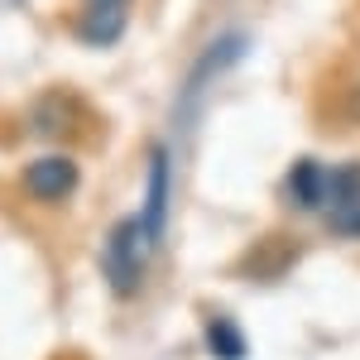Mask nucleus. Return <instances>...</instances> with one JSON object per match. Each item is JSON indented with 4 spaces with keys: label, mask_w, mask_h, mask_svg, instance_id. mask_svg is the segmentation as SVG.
Listing matches in <instances>:
<instances>
[{
    "label": "nucleus",
    "mask_w": 360,
    "mask_h": 360,
    "mask_svg": "<svg viewBox=\"0 0 360 360\" xmlns=\"http://www.w3.org/2000/svg\"><path fill=\"white\" fill-rule=\"evenodd\" d=\"M341 207H360V164H332V212Z\"/></svg>",
    "instance_id": "nucleus-9"
},
{
    "label": "nucleus",
    "mask_w": 360,
    "mask_h": 360,
    "mask_svg": "<svg viewBox=\"0 0 360 360\" xmlns=\"http://www.w3.org/2000/svg\"><path fill=\"white\" fill-rule=\"evenodd\" d=\"M322 226L332 231L336 240H360V207H341L332 217H322Z\"/></svg>",
    "instance_id": "nucleus-10"
},
{
    "label": "nucleus",
    "mask_w": 360,
    "mask_h": 360,
    "mask_svg": "<svg viewBox=\"0 0 360 360\" xmlns=\"http://www.w3.org/2000/svg\"><path fill=\"white\" fill-rule=\"evenodd\" d=\"M245 53H250V34L245 29H221L217 39H207V49L193 58V68H188V77H183V106H193L197 96L217 82V77H226Z\"/></svg>",
    "instance_id": "nucleus-4"
},
{
    "label": "nucleus",
    "mask_w": 360,
    "mask_h": 360,
    "mask_svg": "<svg viewBox=\"0 0 360 360\" xmlns=\"http://www.w3.org/2000/svg\"><path fill=\"white\" fill-rule=\"evenodd\" d=\"M29 130H34L39 139H63L68 130H72V106L58 101V96H39L34 111H29Z\"/></svg>",
    "instance_id": "nucleus-8"
},
{
    "label": "nucleus",
    "mask_w": 360,
    "mask_h": 360,
    "mask_svg": "<svg viewBox=\"0 0 360 360\" xmlns=\"http://www.w3.org/2000/svg\"><path fill=\"white\" fill-rule=\"evenodd\" d=\"M20 193L34 207H63L82 193V164L72 154H39L20 168Z\"/></svg>",
    "instance_id": "nucleus-2"
},
{
    "label": "nucleus",
    "mask_w": 360,
    "mask_h": 360,
    "mask_svg": "<svg viewBox=\"0 0 360 360\" xmlns=\"http://www.w3.org/2000/svg\"><path fill=\"white\" fill-rule=\"evenodd\" d=\"M346 115H351V120L360 125V86H356V96H351V106H346Z\"/></svg>",
    "instance_id": "nucleus-11"
},
{
    "label": "nucleus",
    "mask_w": 360,
    "mask_h": 360,
    "mask_svg": "<svg viewBox=\"0 0 360 360\" xmlns=\"http://www.w3.org/2000/svg\"><path fill=\"white\" fill-rule=\"evenodd\" d=\"M168 217H173V154L168 144H149L144 154V202H139V221L149 231L154 250L168 236Z\"/></svg>",
    "instance_id": "nucleus-3"
},
{
    "label": "nucleus",
    "mask_w": 360,
    "mask_h": 360,
    "mask_svg": "<svg viewBox=\"0 0 360 360\" xmlns=\"http://www.w3.org/2000/svg\"><path fill=\"white\" fill-rule=\"evenodd\" d=\"M96 5H130V0H82V10H96Z\"/></svg>",
    "instance_id": "nucleus-12"
},
{
    "label": "nucleus",
    "mask_w": 360,
    "mask_h": 360,
    "mask_svg": "<svg viewBox=\"0 0 360 360\" xmlns=\"http://www.w3.org/2000/svg\"><path fill=\"white\" fill-rule=\"evenodd\" d=\"M283 202L298 217H327L332 212V164L317 159V154L293 159L283 173Z\"/></svg>",
    "instance_id": "nucleus-5"
},
{
    "label": "nucleus",
    "mask_w": 360,
    "mask_h": 360,
    "mask_svg": "<svg viewBox=\"0 0 360 360\" xmlns=\"http://www.w3.org/2000/svg\"><path fill=\"white\" fill-rule=\"evenodd\" d=\"M154 255H159V250H154V240H149V231H144V221H139V212H125L120 221H111L106 240H101V255H96L111 298L135 303L139 293H144V283H149V264H154Z\"/></svg>",
    "instance_id": "nucleus-1"
},
{
    "label": "nucleus",
    "mask_w": 360,
    "mask_h": 360,
    "mask_svg": "<svg viewBox=\"0 0 360 360\" xmlns=\"http://www.w3.org/2000/svg\"><path fill=\"white\" fill-rule=\"evenodd\" d=\"M202 346L212 360H250V336L231 312H212L202 322Z\"/></svg>",
    "instance_id": "nucleus-7"
},
{
    "label": "nucleus",
    "mask_w": 360,
    "mask_h": 360,
    "mask_svg": "<svg viewBox=\"0 0 360 360\" xmlns=\"http://www.w3.org/2000/svg\"><path fill=\"white\" fill-rule=\"evenodd\" d=\"M130 29V5H96V10H82L77 15V39L86 49H115Z\"/></svg>",
    "instance_id": "nucleus-6"
}]
</instances>
